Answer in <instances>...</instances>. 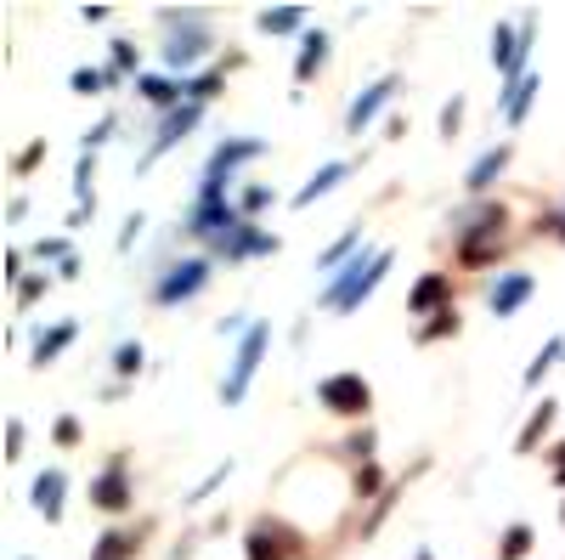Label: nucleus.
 <instances>
[{"label":"nucleus","mask_w":565,"mask_h":560,"mask_svg":"<svg viewBox=\"0 0 565 560\" xmlns=\"http://www.w3.org/2000/svg\"><path fill=\"white\" fill-rule=\"evenodd\" d=\"M441 300H447V277H424L407 306H413V311H430V306H441Z\"/></svg>","instance_id":"dca6fc26"},{"label":"nucleus","mask_w":565,"mask_h":560,"mask_svg":"<svg viewBox=\"0 0 565 560\" xmlns=\"http://www.w3.org/2000/svg\"><path fill=\"white\" fill-rule=\"evenodd\" d=\"M498 68H503V74L521 68V34H514V23L498 29Z\"/></svg>","instance_id":"4468645a"},{"label":"nucleus","mask_w":565,"mask_h":560,"mask_svg":"<svg viewBox=\"0 0 565 560\" xmlns=\"http://www.w3.org/2000/svg\"><path fill=\"white\" fill-rule=\"evenodd\" d=\"M141 97H148V103H175L181 85H170V80H141Z\"/></svg>","instance_id":"5701e85b"},{"label":"nucleus","mask_w":565,"mask_h":560,"mask_svg":"<svg viewBox=\"0 0 565 560\" xmlns=\"http://www.w3.org/2000/svg\"><path fill=\"white\" fill-rule=\"evenodd\" d=\"M559 351H565V340H554V346H548V351H543V357H537V362L526 368V385H537V380H543V373L554 368V357H559Z\"/></svg>","instance_id":"393cba45"},{"label":"nucleus","mask_w":565,"mask_h":560,"mask_svg":"<svg viewBox=\"0 0 565 560\" xmlns=\"http://www.w3.org/2000/svg\"><path fill=\"white\" fill-rule=\"evenodd\" d=\"M34 504H40V516H45V521H57V516H63V476H57V471H45V476L34 482Z\"/></svg>","instance_id":"1a4fd4ad"},{"label":"nucleus","mask_w":565,"mask_h":560,"mask_svg":"<svg viewBox=\"0 0 565 560\" xmlns=\"http://www.w3.org/2000/svg\"><path fill=\"white\" fill-rule=\"evenodd\" d=\"M68 340H74V323H63V329H52V335H45V340L34 346V362H52V357H57Z\"/></svg>","instance_id":"412c9836"},{"label":"nucleus","mask_w":565,"mask_h":560,"mask_svg":"<svg viewBox=\"0 0 565 560\" xmlns=\"http://www.w3.org/2000/svg\"><path fill=\"white\" fill-rule=\"evenodd\" d=\"M317 397H322L328 413H367V380H356V373H334V380H322Z\"/></svg>","instance_id":"f257e3e1"},{"label":"nucleus","mask_w":565,"mask_h":560,"mask_svg":"<svg viewBox=\"0 0 565 560\" xmlns=\"http://www.w3.org/2000/svg\"><path fill=\"white\" fill-rule=\"evenodd\" d=\"M204 277H210L204 261H181V266L164 277V284H159V300L175 306V300H186V295H199V289H204Z\"/></svg>","instance_id":"7ed1b4c3"},{"label":"nucleus","mask_w":565,"mask_h":560,"mask_svg":"<svg viewBox=\"0 0 565 560\" xmlns=\"http://www.w3.org/2000/svg\"><path fill=\"white\" fill-rule=\"evenodd\" d=\"M322 57H328V40H322V34H311V40H306V52L295 57V80H311V74L322 68Z\"/></svg>","instance_id":"2eb2a0df"},{"label":"nucleus","mask_w":565,"mask_h":560,"mask_svg":"<svg viewBox=\"0 0 565 560\" xmlns=\"http://www.w3.org/2000/svg\"><path fill=\"white\" fill-rule=\"evenodd\" d=\"M204 52H210V34H204V29H186V34H175V40L164 45V63H170V68H186V63H199Z\"/></svg>","instance_id":"423d86ee"},{"label":"nucleus","mask_w":565,"mask_h":560,"mask_svg":"<svg viewBox=\"0 0 565 560\" xmlns=\"http://www.w3.org/2000/svg\"><path fill=\"white\" fill-rule=\"evenodd\" d=\"M554 482H565V442H559V458H554Z\"/></svg>","instance_id":"7c9ffc66"},{"label":"nucleus","mask_w":565,"mask_h":560,"mask_svg":"<svg viewBox=\"0 0 565 560\" xmlns=\"http://www.w3.org/2000/svg\"><path fill=\"white\" fill-rule=\"evenodd\" d=\"M503 159H509V148H492V154H487L476 170H469V187H476V193H481V187H492V176L503 170Z\"/></svg>","instance_id":"6ab92c4d"},{"label":"nucleus","mask_w":565,"mask_h":560,"mask_svg":"<svg viewBox=\"0 0 565 560\" xmlns=\"http://www.w3.org/2000/svg\"><path fill=\"white\" fill-rule=\"evenodd\" d=\"M418 560H430V554H418Z\"/></svg>","instance_id":"2f4dec72"},{"label":"nucleus","mask_w":565,"mask_h":560,"mask_svg":"<svg viewBox=\"0 0 565 560\" xmlns=\"http://www.w3.org/2000/svg\"><path fill=\"white\" fill-rule=\"evenodd\" d=\"M532 91H537V74L514 80V97L503 103V114H509V119H526V108H532Z\"/></svg>","instance_id":"a211bd4d"},{"label":"nucleus","mask_w":565,"mask_h":560,"mask_svg":"<svg viewBox=\"0 0 565 560\" xmlns=\"http://www.w3.org/2000/svg\"><path fill=\"white\" fill-rule=\"evenodd\" d=\"M526 295H532V277H526V272H514V277H503V284L492 289V317H509V311L521 306Z\"/></svg>","instance_id":"6e6552de"},{"label":"nucleus","mask_w":565,"mask_h":560,"mask_svg":"<svg viewBox=\"0 0 565 560\" xmlns=\"http://www.w3.org/2000/svg\"><path fill=\"white\" fill-rule=\"evenodd\" d=\"M260 29H266V34H289V29H300V12H266Z\"/></svg>","instance_id":"b1692460"},{"label":"nucleus","mask_w":565,"mask_h":560,"mask_svg":"<svg viewBox=\"0 0 565 560\" xmlns=\"http://www.w3.org/2000/svg\"><path fill=\"white\" fill-rule=\"evenodd\" d=\"M249 560H289L295 549H289V532H277V527H255L249 532Z\"/></svg>","instance_id":"0eeeda50"},{"label":"nucleus","mask_w":565,"mask_h":560,"mask_svg":"<svg viewBox=\"0 0 565 560\" xmlns=\"http://www.w3.org/2000/svg\"><path fill=\"white\" fill-rule=\"evenodd\" d=\"M114 368H119V373H136V368H141V346H119Z\"/></svg>","instance_id":"a878e982"},{"label":"nucleus","mask_w":565,"mask_h":560,"mask_svg":"<svg viewBox=\"0 0 565 560\" xmlns=\"http://www.w3.org/2000/svg\"><path fill=\"white\" fill-rule=\"evenodd\" d=\"M548 419H554V402H537V413H532V425L521 431V453H532V447H537V436L548 431Z\"/></svg>","instance_id":"aec40b11"},{"label":"nucleus","mask_w":565,"mask_h":560,"mask_svg":"<svg viewBox=\"0 0 565 560\" xmlns=\"http://www.w3.org/2000/svg\"><path fill=\"white\" fill-rule=\"evenodd\" d=\"M340 176H345V165H322V170H317V176L300 187V193H295V204L306 210V204H311V199H322V193H328V187H334Z\"/></svg>","instance_id":"ddd939ff"},{"label":"nucleus","mask_w":565,"mask_h":560,"mask_svg":"<svg viewBox=\"0 0 565 560\" xmlns=\"http://www.w3.org/2000/svg\"><path fill=\"white\" fill-rule=\"evenodd\" d=\"M193 125H199V108H181L175 119H164V130H159V142H153V154H148V159H159L164 148H175V142H181V136L193 130Z\"/></svg>","instance_id":"9b49d317"},{"label":"nucleus","mask_w":565,"mask_h":560,"mask_svg":"<svg viewBox=\"0 0 565 560\" xmlns=\"http://www.w3.org/2000/svg\"><path fill=\"white\" fill-rule=\"evenodd\" d=\"M498 226H503V210L481 215V221H476V232L463 239V261H487V255H498Z\"/></svg>","instance_id":"39448f33"},{"label":"nucleus","mask_w":565,"mask_h":560,"mask_svg":"<svg viewBox=\"0 0 565 560\" xmlns=\"http://www.w3.org/2000/svg\"><path fill=\"white\" fill-rule=\"evenodd\" d=\"M391 91H396V80H380V85H373V91H367V97H362V103L351 108V130H362V125H367L373 114H380V108L391 103Z\"/></svg>","instance_id":"9d476101"},{"label":"nucleus","mask_w":565,"mask_h":560,"mask_svg":"<svg viewBox=\"0 0 565 560\" xmlns=\"http://www.w3.org/2000/svg\"><path fill=\"white\" fill-rule=\"evenodd\" d=\"M210 91H221V74H204V80L193 85V97H210Z\"/></svg>","instance_id":"c85d7f7f"},{"label":"nucleus","mask_w":565,"mask_h":560,"mask_svg":"<svg viewBox=\"0 0 565 560\" xmlns=\"http://www.w3.org/2000/svg\"><path fill=\"white\" fill-rule=\"evenodd\" d=\"M526 549H532V532H526V527H509V532H503V560H521Z\"/></svg>","instance_id":"4be33fe9"},{"label":"nucleus","mask_w":565,"mask_h":560,"mask_svg":"<svg viewBox=\"0 0 565 560\" xmlns=\"http://www.w3.org/2000/svg\"><path fill=\"white\" fill-rule=\"evenodd\" d=\"M255 154H260V142H226V148L210 159V199L221 193V181H226L232 170H238L244 159H255Z\"/></svg>","instance_id":"20e7f679"},{"label":"nucleus","mask_w":565,"mask_h":560,"mask_svg":"<svg viewBox=\"0 0 565 560\" xmlns=\"http://www.w3.org/2000/svg\"><path fill=\"white\" fill-rule=\"evenodd\" d=\"M97 504H103V509H125V504H130V487H125V471H119V464L97 482Z\"/></svg>","instance_id":"f8f14e48"},{"label":"nucleus","mask_w":565,"mask_h":560,"mask_svg":"<svg viewBox=\"0 0 565 560\" xmlns=\"http://www.w3.org/2000/svg\"><path fill=\"white\" fill-rule=\"evenodd\" d=\"M97 85H103V74H90V68L74 74V91H97Z\"/></svg>","instance_id":"cd10ccee"},{"label":"nucleus","mask_w":565,"mask_h":560,"mask_svg":"<svg viewBox=\"0 0 565 560\" xmlns=\"http://www.w3.org/2000/svg\"><path fill=\"white\" fill-rule=\"evenodd\" d=\"M40 159H45V148H23V159H18V170H34Z\"/></svg>","instance_id":"c756f323"},{"label":"nucleus","mask_w":565,"mask_h":560,"mask_svg":"<svg viewBox=\"0 0 565 560\" xmlns=\"http://www.w3.org/2000/svg\"><path fill=\"white\" fill-rule=\"evenodd\" d=\"M260 351H266V329H249L244 346H238V362H232V380H226V391H221L226 402H238V397H244V385H249V373H255Z\"/></svg>","instance_id":"f03ea898"},{"label":"nucleus","mask_w":565,"mask_h":560,"mask_svg":"<svg viewBox=\"0 0 565 560\" xmlns=\"http://www.w3.org/2000/svg\"><path fill=\"white\" fill-rule=\"evenodd\" d=\"M18 453H23V425L12 419V425H7V458H18Z\"/></svg>","instance_id":"bb28decb"},{"label":"nucleus","mask_w":565,"mask_h":560,"mask_svg":"<svg viewBox=\"0 0 565 560\" xmlns=\"http://www.w3.org/2000/svg\"><path fill=\"white\" fill-rule=\"evenodd\" d=\"M130 554H136V538H130V532H108L90 560H130Z\"/></svg>","instance_id":"f3484780"}]
</instances>
